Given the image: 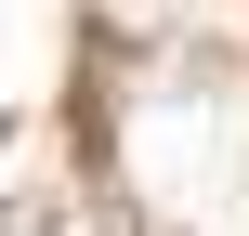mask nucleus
Wrapping results in <instances>:
<instances>
[{
	"label": "nucleus",
	"instance_id": "f257e3e1",
	"mask_svg": "<svg viewBox=\"0 0 249 236\" xmlns=\"http://www.w3.org/2000/svg\"><path fill=\"white\" fill-rule=\"evenodd\" d=\"M0 236H13V210H0Z\"/></svg>",
	"mask_w": 249,
	"mask_h": 236
}]
</instances>
